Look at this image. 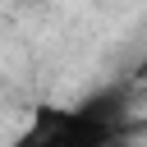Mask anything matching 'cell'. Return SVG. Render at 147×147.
<instances>
[{
  "instance_id": "cell-1",
  "label": "cell",
  "mask_w": 147,
  "mask_h": 147,
  "mask_svg": "<svg viewBox=\"0 0 147 147\" xmlns=\"http://www.w3.org/2000/svg\"><path fill=\"white\" fill-rule=\"evenodd\" d=\"M124 133H129L124 124H115L78 101V106H41L14 147H110Z\"/></svg>"
}]
</instances>
